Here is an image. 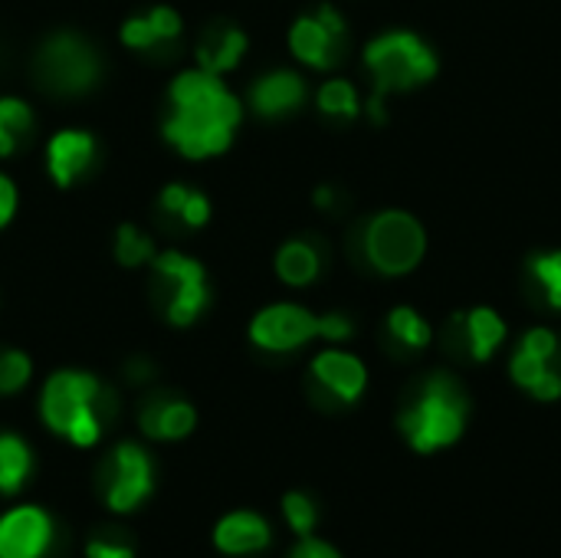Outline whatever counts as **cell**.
I'll return each instance as SVG.
<instances>
[{
    "label": "cell",
    "instance_id": "cell-1",
    "mask_svg": "<svg viewBox=\"0 0 561 558\" xmlns=\"http://www.w3.org/2000/svg\"><path fill=\"white\" fill-rule=\"evenodd\" d=\"M164 102L161 135L181 158L207 161L230 151L243 122V102L224 76L187 66L168 82Z\"/></svg>",
    "mask_w": 561,
    "mask_h": 558
},
{
    "label": "cell",
    "instance_id": "cell-2",
    "mask_svg": "<svg viewBox=\"0 0 561 558\" xmlns=\"http://www.w3.org/2000/svg\"><path fill=\"white\" fill-rule=\"evenodd\" d=\"M102 408H105V388L92 372H79V368L53 372L39 391L43 424L82 451L95 447L102 437Z\"/></svg>",
    "mask_w": 561,
    "mask_h": 558
},
{
    "label": "cell",
    "instance_id": "cell-3",
    "mask_svg": "<svg viewBox=\"0 0 561 558\" xmlns=\"http://www.w3.org/2000/svg\"><path fill=\"white\" fill-rule=\"evenodd\" d=\"M398 428L417 454H434L457 444L467 428V395L457 378L447 372L431 375L414 405L401 411Z\"/></svg>",
    "mask_w": 561,
    "mask_h": 558
},
{
    "label": "cell",
    "instance_id": "cell-4",
    "mask_svg": "<svg viewBox=\"0 0 561 558\" xmlns=\"http://www.w3.org/2000/svg\"><path fill=\"white\" fill-rule=\"evenodd\" d=\"M365 66L375 79V92L368 102V115L375 122H385V99L391 92L414 89L437 76V56L434 49L408 30H391L385 36H375L365 46Z\"/></svg>",
    "mask_w": 561,
    "mask_h": 558
},
{
    "label": "cell",
    "instance_id": "cell-5",
    "mask_svg": "<svg viewBox=\"0 0 561 558\" xmlns=\"http://www.w3.org/2000/svg\"><path fill=\"white\" fill-rule=\"evenodd\" d=\"M105 62L95 43L76 30H56L49 33L33 56V79L39 89L59 99H76L92 92L102 82Z\"/></svg>",
    "mask_w": 561,
    "mask_h": 558
},
{
    "label": "cell",
    "instance_id": "cell-6",
    "mask_svg": "<svg viewBox=\"0 0 561 558\" xmlns=\"http://www.w3.org/2000/svg\"><path fill=\"white\" fill-rule=\"evenodd\" d=\"M151 270L158 283L164 286V319L174 329L194 326L210 306V283H207L204 263L171 247V250H158V257L151 260Z\"/></svg>",
    "mask_w": 561,
    "mask_h": 558
},
{
    "label": "cell",
    "instance_id": "cell-7",
    "mask_svg": "<svg viewBox=\"0 0 561 558\" xmlns=\"http://www.w3.org/2000/svg\"><path fill=\"white\" fill-rule=\"evenodd\" d=\"M362 247H365V260L378 273L404 276L424 260L427 237H424V227L417 224V217H411L404 210H381L368 220Z\"/></svg>",
    "mask_w": 561,
    "mask_h": 558
},
{
    "label": "cell",
    "instance_id": "cell-8",
    "mask_svg": "<svg viewBox=\"0 0 561 558\" xmlns=\"http://www.w3.org/2000/svg\"><path fill=\"white\" fill-rule=\"evenodd\" d=\"M289 49L309 69H332L345 53V20L332 3H319L316 10L296 16L289 26Z\"/></svg>",
    "mask_w": 561,
    "mask_h": 558
},
{
    "label": "cell",
    "instance_id": "cell-9",
    "mask_svg": "<svg viewBox=\"0 0 561 558\" xmlns=\"http://www.w3.org/2000/svg\"><path fill=\"white\" fill-rule=\"evenodd\" d=\"M312 339H319V316L299 303H273L250 319V342L260 352L286 355Z\"/></svg>",
    "mask_w": 561,
    "mask_h": 558
},
{
    "label": "cell",
    "instance_id": "cell-10",
    "mask_svg": "<svg viewBox=\"0 0 561 558\" xmlns=\"http://www.w3.org/2000/svg\"><path fill=\"white\" fill-rule=\"evenodd\" d=\"M151 490H154L151 454L131 441L115 444V451L108 457V487H105L108 510L112 513H131L151 497Z\"/></svg>",
    "mask_w": 561,
    "mask_h": 558
},
{
    "label": "cell",
    "instance_id": "cell-11",
    "mask_svg": "<svg viewBox=\"0 0 561 558\" xmlns=\"http://www.w3.org/2000/svg\"><path fill=\"white\" fill-rule=\"evenodd\" d=\"M559 355V335L552 329H529L510 362V372L519 388H526L539 401H559L561 375L556 372Z\"/></svg>",
    "mask_w": 561,
    "mask_h": 558
},
{
    "label": "cell",
    "instance_id": "cell-12",
    "mask_svg": "<svg viewBox=\"0 0 561 558\" xmlns=\"http://www.w3.org/2000/svg\"><path fill=\"white\" fill-rule=\"evenodd\" d=\"M99 158V141L89 128H59L46 141V174L56 187H72L89 174Z\"/></svg>",
    "mask_w": 561,
    "mask_h": 558
},
{
    "label": "cell",
    "instance_id": "cell-13",
    "mask_svg": "<svg viewBox=\"0 0 561 558\" xmlns=\"http://www.w3.org/2000/svg\"><path fill=\"white\" fill-rule=\"evenodd\" d=\"M53 543V520L43 506L23 503L0 516V558H43Z\"/></svg>",
    "mask_w": 561,
    "mask_h": 558
},
{
    "label": "cell",
    "instance_id": "cell-14",
    "mask_svg": "<svg viewBox=\"0 0 561 558\" xmlns=\"http://www.w3.org/2000/svg\"><path fill=\"white\" fill-rule=\"evenodd\" d=\"M181 36H184V20L168 3H154L151 10L128 16L118 26L122 46L135 53H171L181 43Z\"/></svg>",
    "mask_w": 561,
    "mask_h": 558
},
{
    "label": "cell",
    "instance_id": "cell-15",
    "mask_svg": "<svg viewBox=\"0 0 561 558\" xmlns=\"http://www.w3.org/2000/svg\"><path fill=\"white\" fill-rule=\"evenodd\" d=\"M306 79L296 69H270L253 79L247 102L260 118H286L306 105Z\"/></svg>",
    "mask_w": 561,
    "mask_h": 558
},
{
    "label": "cell",
    "instance_id": "cell-16",
    "mask_svg": "<svg viewBox=\"0 0 561 558\" xmlns=\"http://www.w3.org/2000/svg\"><path fill=\"white\" fill-rule=\"evenodd\" d=\"M312 378L342 405H355L365 388H368V368L362 358H355L352 352H342V349H325L312 358L309 365Z\"/></svg>",
    "mask_w": 561,
    "mask_h": 558
},
{
    "label": "cell",
    "instance_id": "cell-17",
    "mask_svg": "<svg viewBox=\"0 0 561 558\" xmlns=\"http://www.w3.org/2000/svg\"><path fill=\"white\" fill-rule=\"evenodd\" d=\"M247 49H250V39L237 23H214L201 33L194 46V66L214 76H227L243 62Z\"/></svg>",
    "mask_w": 561,
    "mask_h": 558
},
{
    "label": "cell",
    "instance_id": "cell-18",
    "mask_svg": "<svg viewBox=\"0 0 561 558\" xmlns=\"http://www.w3.org/2000/svg\"><path fill=\"white\" fill-rule=\"evenodd\" d=\"M138 428L145 437L151 441H164V444H174V441H184L194 434L197 428V411L191 401L184 398H151L141 405L138 411Z\"/></svg>",
    "mask_w": 561,
    "mask_h": 558
},
{
    "label": "cell",
    "instance_id": "cell-19",
    "mask_svg": "<svg viewBox=\"0 0 561 558\" xmlns=\"http://www.w3.org/2000/svg\"><path fill=\"white\" fill-rule=\"evenodd\" d=\"M273 533H270V523L260 516V513H250V510H237V513H227L217 526H214V546L224 553V556H253V553H263L270 546Z\"/></svg>",
    "mask_w": 561,
    "mask_h": 558
},
{
    "label": "cell",
    "instance_id": "cell-20",
    "mask_svg": "<svg viewBox=\"0 0 561 558\" xmlns=\"http://www.w3.org/2000/svg\"><path fill=\"white\" fill-rule=\"evenodd\" d=\"M273 270H276L279 283H286L293 289H302V286L319 280V273H322V250L312 240H286L276 250Z\"/></svg>",
    "mask_w": 561,
    "mask_h": 558
},
{
    "label": "cell",
    "instance_id": "cell-21",
    "mask_svg": "<svg viewBox=\"0 0 561 558\" xmlns=\"http://www.w3.org/2000/svg\"><path fill=\"white\" fill-rule=\"evenodd\" d=\"M158 207H161L168 217H174L181 227H187V230H201V227H207L210 217H214L210 197H207L204 191L191 187V184H181V181H171V184L161 187Z\"/></svg>",
    "mask_w": 561,
    "mask_h": 558
},
{
    "label": "cell",
    "instance_id": "cell-22",
    "mask_svg": "<svg viewBox=\"0 0 561 558\" xmlns=\"http://www.w3.org/2000/svg\"><path fill=\"white\" fill-rule=\"evenodd\" d=\"M36 128L33 105L20 95H0V161L23 151Z\"/></svg>",
    "mask_w": 561,
    "mask_h": 558
},
{
    "label": "cell",
    "instance_id": "cell-23",
    "mask_svg": "<svg viewBox=\"0 0 561 558\" xmlns=\"http://www.w3.org/2000/svg\"><path fill=\"white\" fill-rule=\"evenodd\" d=\"M460 326H463V335H467V349H470V355L477 362H486L503 345V339H506V322L493 309H486V306L467 312L460 319Z\"/></svg>",
    "mask_w": 561,
    "mask_h": 558
},
{
    "label": "cell",
    "instance_id": "cell-24",
    "mask_svg": "<svg viewBox=\"0 0 561 558\" xmlns=\"http://www.w3.org/2000/svg\"><path fill=\"white\" fill-rule=\"evenodd\" d=\"M33 474V451L20 434H0V493L13 497Z\"/></svg>",
    "mask_w": 561,
    "mask_h": 558
},
{
    "label": "cell",
    "instance_id": "cell-25",
    "mask_svg": "<svg viewBox=\"0 0 561 558\" xmlns=\"http://www.w3.org/2000/svg\"><path fill=\"white\" fill-rule=\"evenodd\" d=\"M112 253H115V263L118 266L141 270V266H151V260L158 257V247H154L151 234L141 230L138 224H118Z\"/></svg>",
    "mask_w": 561,
    "mask_h": 558
},
{
    "label": "cell",
    "instance_id": "cell-26",
    "mask_svg": "<svg viewBox=\"0 0 561 558\" xmlns=\"http://www.w3.org/2000/svg\"><path fill=\"white\" fill-rule=\"evenodd\" d=\"M316 105H319L322 115L342 118V122H348V118H355L362 112L358 92H355V86L348 79H329V82H322L319 92H316Z\"/></svg>",
    "mask_w": 561,
    "mask_h": 558
},
{
    "label": "cell",
    "instance_id": "cell-27",
    "mask_svg": "<svg viewBox=\"0 0 561 558\" xmlns=\"http://www.w3.org/2000/svg\"><path fill=\"white\" fill-rule=\"evenodd\" d=\"M388 332H391L394 342H401L404 349H414V352L427 349V345H431V335H434L431 326H427V319H424L417 309H411V306L391 309V316H388Z\"/></svg>",
    "mask_w": 561,
    "mask_h": 558
},
{
    "label": "cell",
    "instance_id": "cell-28",
    "mask_svg": "<svg viewBox=\"0 0 561 558\" xmlns=\"http://www.w3.org/2000/svg\"><path fill=\"white\" fill-rule=\"evenodd\" d=\"M33 378V362L20 349H0V395H20Z\"/></svg>",
    "mask_w": 561,
    "mask_h": 558
},
{
    "label": "cell",
    "instance_id": "cell-29",
    "mask_svg": "<svg viewBox=\"0 0 561 558\" xmlns=\"http://www.w3.org/2000/svg\"><path fill=\"white\" fill-rule=\"evenodd\" d=\"M283 516L289 523V529L302 539V536H312L319 516H316V503L306 497V493H286L283 497Z\"/></svg>",
    "mask_w": 561,
    "mask_h": 558
},
{
    "label": "cell",
    "instance_id": "cell-30",
    "mask_svg": "<svg viewBox=\"0 0 561 558\" xmlns=\"http://www.w3.org/2000/svg\"><path fill=\"white\" fill-rule=\"evenodd\" d=\"M533 276L542 283L549 306H552V309H561V250L539 253V257L533 260Z\"/></svg>",
    "mask_w": 561,
    "mask_h": 558
},
{
    "label": "cell",
    "instance_id": "cell-31",
    "mask_svg": "<svg viewBox=\"0 0 561 558\" xmlns=\"http://www.w3.org/2000/svg\"><path fill=\"white\" fill-rule=\"evenodd\" d=\"M355 335V326H352V319L345 316V312H325V316H319V339H325V342H348Z\"/></svg>",
    "mask_w": 561,
    "mask_h": 558
},
{
    "label": "cell",
    "instance_id": "cell-32",
    "mask_svg": "<svg viewBox=\"0 0 561 558\" xmlns=\"http://www.w3.org/2000/svg\"><path fill=\"white\" fill-rule=\"evenodd\" d=\"M16 207H20V191H16V181L10 174L0 171V230H7L16 217Z\"/></svg>",
    "mask_w": 561,
    "mask_h": 558
},
{
    "label": "cell",
    "instance_id": "cell-33",
    "mask_svg": "<svg viewBox=\"0 0 561 558\" xmlns=\"http://www.w3.org/2000/svg\"><path fill=\"white\" fill-rule=\"evenodd\" d=\"M289 558H342L329 543H322V539H312V536H302L299 543H296V549L289 553Z\"/></svg>",
    "mask_w": 561,
    "mask_h": 558
},
{
    "label": "cell",
    "instance_id": "cell-34",
    "mask_svg": "<svg viewBox=\"0 0 561 558\" xmlns=\"http://www.w3.org/2000/svg\"><path fill=\"white\" fill-rule=\"evenodd\" d=\"M85 558H135V549L125 543H105V539H92L85 546Z\"/></svg>",
    "mask_w": 561,
    "mask_h": 558
},
{
    "label": "cell",
    "instance_id": "cell-35",
    "mask_svg": "<svg viewBox=\"0 0 561 558\" xmlns=\"http://www.w3.org/2000/svg\"><path fill=\"white\" fill-rule=\"evenodd\" d=\"M125 375H128L131 382H151V378H154V365H151L148 358H131Z\"/></svg>",
    "mask_w": 561,
    "mask_h": 558
},
{
    "label": "cell",
    "instance_id": "cell-36",
    "mask_svg": "<svg viewBox=\"0 0 561 558\" xmlns=\"http://www.w3.org/2000/svg\"><path fill=\"white\" fill-rule=\"evenodd\" d=\"M335 187H329V184H322V187H316V194H312V204L316 207H322V210H332L335 207Z\"/></svg>",
    "mask_w": 561,
    "mask_h": 558
}]
</instances>
